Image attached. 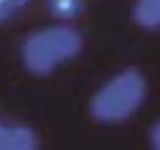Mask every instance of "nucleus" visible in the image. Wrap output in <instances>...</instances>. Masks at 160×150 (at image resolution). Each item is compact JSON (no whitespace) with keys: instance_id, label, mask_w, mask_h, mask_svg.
Returning <instances> with one entry per match:
<instances>
[{"instance_id":"obj_1","label":"nucleus","mask_w":160,"mask_h":150,"mask_svg":"<svg viewBox=\"0 0 160 150\" xmlns=\"http://www.w3.org/2000/svg\"><path fill=\"white\" fill-rule=\"evenodd\" d=\"M148 99V76L142 69L127 66L112 74L89 99V117L99 125H122L140 112Z\"/></svg>"},{"instance_id":"obj_2","label":"nucleus","mask_w":160,"mask_h":150,"mask_svg":"<svg viewBox=\"0 0 160 150\" xmlns=\"http://www.w3.org/2000/svg\"><path fill=\"white\" fill-rule=\"evenodd\" d=\"M84 49V36L74 26L56 23L38 28L23 38L21 46V64L33 76H48L58 66L69 64Z\"/></svg>"},{"instance_id":"obj_3","label":"nucleus","mask_w":160,"mask_h":150,"mask_svg":"<svg viewBox=\"0 0 160 150\" xmlns=\"http://www.w3.org/2000/svg\"><path fill=\"white\" fill-rule=\"evenodd\" d=\"M41 147V135L21 120L0 117V150H36Z\"/></svg>"},{"instance_id":"obj_4","label":"nucleus","mask_w":160,"mask_h":150,"mask_svg":"<svg viewBox=\"0 0 160 150\" xmlns=\"http://www.w3.org/2000/svg\"><path fill=\"white\" fill-rule=\"evenodd\" d=\"M132 23L142 31H160V0H135Z\"/></svg>"},{"instance_id":"obj_5","label":"nucleus","mask_w":160,"mask_h":150,"mask_svg":"<svg viewBox=\"0 0 160 150\" xmlns=\"http://www.w3.org/2000/svg\"><path fill=\"white\" fill-rule=\"evenodd\" d=\"M48 13L58 20H74L76 15L84 13V5L87 0H43Z\"/></svg>"},{"instance_id":"obj_6","label":"nucleus","mask_w":160,"mask_h":150,"mask_svg":"<svg viewBox=\"0 0 160 150\" xmlns=\"http://www.w3.org/2000/svg\"><path fill=\"white\" fill-rule=\"evenodd\" d=\"M28 3L31 0H0V26L10 23L18 13H23L28 8Z\"/></svg>"},{"instance_id":"obj_7","label":"nucleus","mask_w":160,"mask_h":150,"mask_svg":"<svg viewBox=\"0 0 160 150\" xmlns=\"http://www.w3.org/2000/svg\"><path fill=\"white\" fill-rule=\"evenodd\" d=\"M148 142L152 150H160V117L150 125V130H148Z\"/></svg>"}]
</instances>
